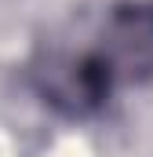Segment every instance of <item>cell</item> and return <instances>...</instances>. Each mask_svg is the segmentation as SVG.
Listing matches in <instances>:
<instances>
[{"instance_id": "1", "label": "cell", "mask_w": 153, "mask_h": 157, "mask_svg": "<svg viewBox=\"0 0 153 157\" xmlns=\"http://www.w3.org/2000/svg\"><path fill=\"white\" fill-rule=\"evenodd\" d=\"M69 77L88 110H102L120 88L153 80V0H120L110 7L95 48L69 55Z\"/></svg>"}]
</instances>
